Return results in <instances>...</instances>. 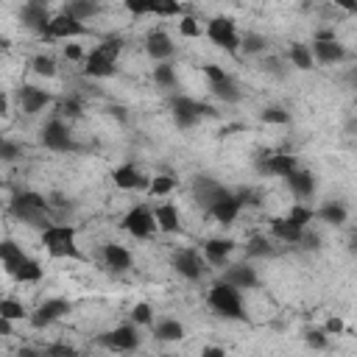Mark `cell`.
<instances>
[{
  "label": "cell",
  "mask_w": 357,
  "mask_h": 357,
  "mask_svg": "<svg viewBox=\"0 0 357 357\" xmlns=\"http://www.w3.org/2000/svg\"><path fill=\"white\" fill-rule=\"evenodd\" d=\"M8 212L28 223V226H36V229H47L53 220H50V204H47V195L42 192H33V190H22V192H14L11 201H8Z\"/></svg>",
  "instance_id": "obj_1"
},
{
  "label": "cell",
  "mask_w": 357,
  "mask_h": 357,
  "mask_svg": "<svg viewBox=\"0 0 357 357\" xmlns=\"http://www.w3.org/2000/svg\"><path fill=\"white\" fill-rule=\"evenodd\" d=\"M42 245L53 259H84L75 229L67 223H50L47 229H42Z\"/></svg>",
  "instance_id": "obj_2"
},
{
  "label": "cell",
  "mask_w": 357,
  "mask_h": 357,
  "mask_svg": "<svg viewBox=\"0 0 357 357\" xmlns=\"http://www.w3.org/2000/svg\"><path fill=\"white\" fill-rule=\"evenodd\" d=\"M206 304H209V310H212L215 315H220V318H229V321H245V318H248V315H245V307H243L240 290H234V287L226 284L223 279H218V282L209 287Z\"/></svg>",
  "instance_id": "obj_3"
},
{
  "label": "cell",
  "mask_w": 357,
  "mask_h": 357,
  "mask_svg": "<svg viewBox=\"0 0 357 357\" xmlns=\"http://www.w3.org/2000/svg\"><path fill=\"white\" fill-rule=\"evenodd\" d=\"M206 36L212 45L223 47L226 53H231V56L240 53V33H237V25L231 17H212L206 22Z\"/></svg>",
  "instance_id": "obj_4"
},
{
  "label": "cell",
  "mask_w": 357,
  "mask_h": 357,
  "mask_svg": "<svg viewBox=\"0 0 357 357\" xmlns=\"http://www.w3.org/2000/svg\"><path fill=\"white\" fill-rule=\"evenodd\" d=\"M39 142L47 148V151H56V153H67V151H75V139H73V131L67 128V123L61 117H50L42 131H39Z\"/></svg>",
  "instance_id": "obj_5"
},
{
  "label": "cell",
  "mask_w": 357,
  "mask_h": 357,
  "mask_svg": "<svg viewBox=\"0 0 357 357\" xmlns=\"http://www.w3.org/2000/svg\"><path fill=\"white\" fill-rule=\"evenodd\" d=\"M201 70H204V75H206L209 89L215 92V98H220L223 103H240L243 92L237 89L234 78H231V75H229V73H226L220 64H204Z\"/></svg>",
  "instance_id": "obj_6"
},
{
  "label": "cell",
  "mask_w": 357,
  "mask_h": 357,
  "mask_svg": "<svg viewBox=\"0 0 357 357\" xmlns=\"http://www.w3.org/2000/svg\"><path fill=\"white\" fill-rule=\"evenodd\" d=\"M120 226H123V231H128L134 240H148V237L156 231L153 209H148L145 204H139V206H131V209L123 215Z\"/></svg>",
  "instance_id": "obj_7"
},
{
  "label": "cell",
  "mask_w": 357,
  "mask_h": 357,
  "mask_svg": "<svg viewBox=\"0 0 357 357\" xmlns=\"http://www.w3.org/2000/svg\"><path fill=\"white\" fill-rule=\"evenodd\" d=\"M170 265L178 276H184L190 282H198L206 273V262L195 248H176L173 257H170Z\"/></svg>",
  "instance_id": "obj_8"
},
{
  "label": "cell",
  "mask_w": 357,
  "mask_h": 357,
  "mask_svg": "<svg viewBox=\"0 0 357 357\" xmlns=\"http://www.w3.org/2000/svg\"><path fill=\"white\" fill-rule=\"evenodd\" d=\"M98 343L106 346V349H112V351H134L139 346V332H137L134 324H120V326L103 332L98 337Z\"/></svg>",
  "instance_id": "obj_9"
},
{
  "label": "cell",
  "mask_w": 357,
  "mask_h": 357,
  "mask_svg": "<svg viewBox=\"0 0 357 357\" xmlns=\"http://www.w3.org/2000/svg\"><path fill=\"white\" fill-rule=\"evenodd\" d=\"M70 310H73V304H70L67 298H47V301H42V304L28 315V321H31L33 329H45V326L56 324L59 318H64Z\"/></svg>",
  "instance_id": "obj_10"
},
{
  "label": "cell",
  "mask_w": 357,
  "mask_h": 357,
  "mask_svg": "<svg viewBox=\"0 0 357 357\" xmlns=\"http://www.w3.org/2000/svg\"><path fill=\"white\" fill-rule=\"evenodd\" d=\"M86 33H92L84 22H78V20H73V17H67V14H53L50 17V22H47V28H45V39H73V36H86Z\"/></svg>",
  "instance_id": "obj_11"
},
{
  "label": "cell",
  "mask_w": 357,
  "mask_h": 357,
  "mask_svg": "<svg viewBox=\"0 0 357 357\" xmlns=\"http://www.w3.org/2000/svg\"><path fill=\"white\" fill-rule=\"evenodd\" d=\"M296 167H298V162H296V156H290V153H259V156H257V170H259L262 176L287 178Z\"/></svg>",
  "instance_id": "obj_12"
},
{
  "label": "cell",
  "mask_w": 357,
  "mask_h": 357,
  "mask_svg": "<svg viewBox=\"0 0 357 357\" xmlns=\"http://www.w3.org/2000/svg\"><path fill=\"white\" fill-rule=\"evenodd\" d=\"M226 195H229V190H226L220 181L209 178V176H198V178L192 181V198H195V204L204 206L206 212H209L212 204H218V201L226 198Z\"/></svg>",
  "instance_id": "obj_13"
},
{
  "label": "cell",
  "mask_w": 357,
  "mask_h": 357,
  "mask_svg": "<svg viewBox=\"0 0 357 357\" xmlns=\"http://www.w3.org/2000/svg\"><path fill=\"white\" fill-rule=\"evenodd\" d=\"M145 53H148L156 64H162V61H167V59L176 53V45H173V39H170V33H167L165 28H151V31L145 33Z\"/></svg>",
  "instance_id": "obj_14"
},
{
  "label": "cell",
  "mask_w": 357,
  "mask_h": 357,
  "mask_svg": "<svg viewBox=\"0 0 357 357\" xmlns=\"http://www.w3.org/2000/svg\"><path fill=\"white\" fill-rule=\"evenodd\" d=\"M50 8H47V3H39V0H31V3H22V8H20V20H22V25L25 28H31L33 33H45V28H47V22H50Z\"/></svg>",
  "instance_id": "obj_15"
},
{
  "label": "cell",
  "mask_w": 357,
  "mask_h": 357,
  "mask_svg": "<svg viewBox=\"0 0 357 357\" xmlns=\"http://www.w3.org/2000/svg\"><path fill=\"white\" fill-rule=\"evenodd\" d=\"M310 53H312V61H321V64H340L349 59L346 45H340L337 39H315Z\"/></svg>",
  "instance_id": "obj_16"
},
{
  "label": "cell",
  "mask_w": 357,
  "mask_h": 357,
  "mask_svg": "<svg viewBox=\"0 0 357 357\" xmlns=\"http://www.w3.org/2000/svg\"><path fill=\"white\" fill-rule=\"evenodd\" d=\"M3 268H6V273H8L11 279H17V282H39L42 273H45L42 265H39L33 257H28V254H20L17 259L6 262Z\"/></svg>",
  "instance_id": "obj_17"
},
{
  "label": "cell",
  "mask_w": 357,
  "mask_h": 357,
  "mask_svg": "<svg viewBox=\"0 0 357 357\" xmlns=\"http://www.w3.org/2000/svg\"><path fill=\"white\" fill-rule=\"evenodd\" d=\"M112 181L120 190H148V178L142 176V170L134 162H123L112 170Z\"/></svg>",
  "instance_id": "obj_18"
},
{
  "label": "cell",
  "mask_w": 357,
  "mask_h": 357,
  "mask_svg": "<svg viewBox=\"0 0 357 357\" xmlns=\"http://www.w3.org/2000/svg\"><path fill=\"white\" fill-rule=\"evenodd\" d=\"M84 75L86 78H112V75H117V61L95 47L92 53L84 56Z\"/></svg>",
  "instance_id": "obj_19"
},
{
  "label": "cell",
  "mask_w": 357,
  "mask_h": 357,
  "mask_svg": "<svg viewBox=\"0 0 357 357\" xmlns=\"http://www.w3.org/2000/svg\"><path fill=\"white\" fill-rule=\"evenodd\" d=\"M223 282L231 284L234 290H254V287H259V276H257V271H254L251 265H245V262L229 265L226 273H223Z\"/></svg>",
  "instance_id": "obj_20"
},
{
  "label": "cell",
  "mask_w": 357,
  "mask_h": 357,
  "mask_svg": "<svg viewBox=\"0 0 357 357\" xmlns=\"http://www.w3.org/2000/svg\"><path fill=\"white\" fill-rule=\"evenodd\" d=\"M20 109L25 112V114H39L45 106H50V100H53V95L47 92V89H39V86H22L20 89Z\"/></svg>",
  "instance_id": "obj_21"
},
{
  "label": "cell",
  "mask_w": 357,
  "mask_h": 357,
  "mask_svg": "<svg viewBox=\"0 0 357 357\" xmlns=\"http://www.w3.org/2000/svg\"><path fill=\"white\" fill-rule=\"evenodd\" d=\"M170 112H173V114H190V117H198V120L218 114L209 103L192 100V98H187V95H170Z\"/></svg>",
  "instance_id": "obj_22"
},
{
  "label": "cell",
  "mask_w": 357,
  "mask_h": 357,
  "mask_svg": "<svg viewBox=\"0 0 357 357\" xmlns=\"http://www.w3.org/2000/svg\"><path fill=\"white\" fill-rule=\"evenodd\" d=\"M240 209H243L240 195H237V192H229L226 198H220L218 204H212V206H209V215H212V218H215L220 226H231V223L237 220Z\"/></svg>",
  "instance_id": "obj_23"
},
{
  "label": "cell",
  "mask_w": 357,
  "mask_h": 357,
  "mask_svg": "<svg viewBox=\"0 0 357 357\" xmlns=\"http://www.w3.org/2000/svg\"><path fill=\"white\" fill-rule=\"evenodd\" d=\"M231 251H234V240H229V237H212V240L204 243V262H209L215 268H223L229 262Z\"/></svg>",
  "instance_id": "obj_24"
},
{
  "label": "cell",
  "mask_w": 357,
  "mask_h": 357,
  "mask_svg": "<svg viewBox=\"0 0 357 357\" xmlns=\"http://www.w3.org/2000/svg\"><path fill=\"white\" fill-rule=\"evenodd\" d=\"M100 254H103V265L109 268V271H117V273H123V271H128L131 268V251L126 248V245H120V243H106L103 248H100Z\"/></svg>",
  "instance_id": "obj_25"
},
{
  "label": "cell",
  "mask_w": 357,
  "mask_h": 357,
  "mask_svg": "<svg viewBox=\"0 0 357 357\" xmlns=\"http://www.w3.org/2000/svg\"><path fill=\"white\" fill-rule=\"evenodd\" d=\"M153 220H156V229L165 234H176L181 229V215L176 204H159L153 209Z\"/></svg>",
  "instance_id": "obj_26"
},
{
  "label": "cell",
  "mask_w": 357,
  "mask_h": 357,
  "mask_svg": "<svg viewBox=\"0 0 357 357\" xmlns=\"http://www.w3.org/2000/svg\"><path fill=\"white\" fill-rule=\"evenodd\" d=\"M284 181H287V187L293 190L296 198H310L315 192V176L310 170H304V167H296Z\"/></svg>",
  "instance_id": "obj_27"
},
{
  "label": "cell",
  "mask_w": 357,
  "mask_h": 357,
  "mask_svg": "<svg viewBox=\"0 0 357 357\" xmlns=\"http://www.w3.org/2000/svg\"><path fill=\"white\" fill-rule=\"evenodd\" d=\"M153 335H156V340H162V343L181 340V337H184V324L176 321V318H162V321H156Z\"/></svg>",
  "instance_id": "obj_28"
},
{
  "label": "cell",
  "mask_w": 357,
  "mask_h": 357,
  "mask_svg": "<svg viewBox=\"0 0 357 357\" xmlns=\"http://www.w3.org/2000/svg\"><path fill=\"white\" fill-rule=\"evenodd\" d=\"M271 234H273L276 240L287 243V245H296V243L301 240V229H296L287 218H273V220H271Z\"/></svg>",
  "instance_id": "obj_29"
},
{
  "label": "cell",
  "mask_w": 357,
  "mask_h": 357,
  "mask_svg": "<svg viewBox=\"0 0 357 357\" xmlns=\"http://www.w3.org/2000/svg\"><path fill=\"white\" fill-rule=\"evenodd\" d=\"M61 14H67V17L78 20V22H86L89 17L98 14V3H92V0H70V3H64Z\"/></svg>",
  "instance_id": "obj_30"
},
{
  "label": "cell",
  "mask_w": 357,
  "mask_h": 357,
  "mask_svg": "<svg viewBox=\"0 0 357 357\" xmlns=\"http://www.w3.org/2000/svg\"><path fill=\"white\" fill-rule=\"evenodd\" d=\"M287 61L296 67V70H312V53H310V45H301V42H293L290 50H287Z\"/></svg>",
  "instance_id": "obj_31"
},
{
  "label": "cell",
  "mask_w": 357,
  "mask_h": 357,
  "mask_svg": "<svg viewBox=\"0 0 357 357\" xmlns=\"http://www.w3.org/2000/svg\"><path fill=\"white\" fill-rule=\"evenodd\" d=\"M315 218H321L329 226H343L349 220V209L343 204H324L321 209H315Z\"/></svg>",
  "instance_id": "obj_32"
},
{
  "label": "cell",
  "mask_w": 357,
  "mask_h": 357,
  "mask_svg": "<svg viewBox=\"0 0 357 357\" xmlns=\"http://www.w3.org/2000/svg\"><path fill=\"white\" fill-rule=\"evenodd\" d=\"M190 11V6L176 3V0H151V14L156 17H184Z\"/></svg>",
  "instance_id": "obj_33"
},
{
  "label": "cell",
  "mask_w": 357,
  "mask_h": 357,
  "mask_svg": "<svg viewBox=\"0 0 357 357\" xmlns=\"http://www.w3.org/2000/svg\"><path fill=\"white\" fill-rule=\"evenodd\" d=\"M284 218H287L296 229H301V231H304V229L315 220V209H310V206H304V204H293V206H290V212H287Z\"/></svg>",
  "instance_id": "obj_34"
},
{
  "label": "cell",
  "mask_w": 357,
  "mask_h": 357,
  "mask_svg": "<svg viewBox=\"0 0 357 357\" xmlns=\"http://www.w3.org/2000/svg\"><path fill=\"white\" fill-rule=\"evenodd\" d=\"M0 318H6V321H22V318H28V310H25V304L22 301H17V298H0Z\"/></svg>",
  "instance_id": "obj_35"
},
{
  "label": "cell",
  "mask_w": 357,
  "mask_h": 357,
  "mask_svg": "<svg viewBox=\"0 0 357 357\" xmlns=\"http://www.w3.org/2000/svg\"><path fill=\"white\" fill-rule=\"evenodd\" d=\"M273 254H276V251H273L271 240L262 237V234H254V237L245 243V257H273Z\"/></svg>",
  "instance_id": "obj_36"
},
{
  "label": "cell",
  "mask_w": 357,
  "mask_h": 357,
  "mask_svg": "<svg viewBox=\"0 0 357 357\" xmlns=\"http://www.w3.org/2000/svg\"><path fill=\"white\" fill-rule=\"evenodd\" d=\"M265 47H268V39L262 33H257V31H245V36H240V50H245L248 56L262 53Z\"/></svg>",
  "instance_id": "obj_37"
},
{
  "label": "cell",
  "mask_w": 357,
  "mask_h": 357,
  "mask_svg": "<svg viewBox=\"0 0 357 357\" xmlns=\"http://www.w3.org/2000/svg\"><path fill=\"white\" fill-rule=\"evenodd\" d=\"M259 120L262 123H271V126H287L290 123V112L282 109V106H265L259 112Z\"/></svg>",
  "instance_id": "obj_38"
},
{
  "label": "cell",
  "mask_w": 357,
  "mask_h": 357,
  "mask_svg": "<svg viewBox=\"0 0 357 357\" xmlns=\"http://www.w3.org/2000/svg\"><path fill=\"white\" fill-rule=\"evenodd\" d=\"M31 67H33L36 75H45V78H53V75H56V59L47 56V53L33 56V59H31Z\"/></svg>",
  "instance_id": "obj_39"
},
{
  "label": "cell",
  "mask_w": 357,
  "mask_h": 357,
  "mask_svg": "<svg viewBox=\"0 0 357 357\" xmlns=\"http://www.w3.org/2000/svg\"><path fill=\"white\" fill-rule=\"evenodd\" d=\"M153 81H156L159 86H165V89L176 86V70H173V64H170V61L156 64V67H153Z\"/></svg>",
  "instance_id": "obj_40"
},
{
  "label": "cell",
  "mask_w": 357,
  "mask_h": 357,
  "mask_svg": "<svg viewBox=\"0 0 357 357\" xmlns=\"http://www.w3.org/2000/svg\"><path fill=\"white\" fill-rule=\"evenodd\" d=\"M131 324H134V326H151V324H153V310H151L148 301L134 304V310H131Z\"/></svg>",
  "instance_id": "obj_41"
},
{
  "label": "cell",
  "mask_w": 357,
  "mask_h": 357,
  "mask_svg": "<svg viewBox=\"0 0 357 357\" xmlns=\"http://www.w3.org/2000/svg\"><path fill=\"white\" fill-rule=\"evenodd\" d=\"M81 112H84L81 98H67V100H61V103H59V114H56V117L75 120V117H81Z\"/></svg>",
  "instance_id": "obj_42"
},
{
  "label": "cell",
  "mask_w": 357,
  "mask_h": 357,
  "mask_svg": "<svg viewBox=\"0 0 357 357\" xmlns=\"http://www.w3.org/2000/svg\"><path fill=\"white\" fill-rule=\"evenodd\" d=\"M173 187H176L173 176H156V178L148 181V192L151 195H167V192H173Z\"/></svg>",
  "instance_id": "obj_43"
},
{
  "label": "cell",
  "mask_w": 357,
  "mask_h": 357,
  "mask_svg": "<svg viewBox=\"0 0 357 357\" xmlns=\"http://www.w3.org/2000/svg\"><path fill=\"white\" fill-rule=\"evenodd\" d=\"M304 343L312 349V351H324L329 346V335L324 329H307L304 332Z\"/></svg>",
  "instance_id": "obj_44"
},
{
  "label": "cell",
  "mask_w": 357,
  "mask_h": 357,
  "mask_svg": "<svg viewBox=\"0 0 357 357\" xmlns=\"http://www.w3.org/2000/svg\"><path fill=\"white\" fill-rule=\"evenodd\" d=\"M178 33L187 36V39H198V36H201V22H198L195 17H190V14H184V17L178 20Z\"/></svg>",
  "instance_id": "obj_45"
},
{
  "label": "cell",
  "mask_w": 357,
  "mask_h": 357,
  "mask_svg": "<svg viewBox=\"0 0 357 357\" xmlns=\"http://www.w3.org/2000/svg\"><path fill=\"white\" fill-rule=\"evenodd\" d=\"M42 357H78V351L70 343H47L42 349Z\"/></svg>",
  "instance_id": "obj_46"
},
{
  "label": "cell",
  "mask_w": 357,
  "mask_h": 357,
  "mask_svg": "<svg viewBox=\"0 0 357 357\" xmlns=\"http://www.w3.org/2000/svg\"><path fill=\"white\" fill-rule=\"evenodd\" d=\"M22 156V145L14 139H0V162H14Z\"/></svg>",
  "instance_id": "obj_47"
},
{
  "label": "cell",
  "mask_w": 357,
  "mask_h": 357,
  "mask_svg": "<svg viewBox=\"0 0 357 357\" xmlns=\"http://www.w3.org/2000/svg\"><path fill=\"white\" fill-rule=\"evenodd\" d=\"M20 254H25V251H22V245L17 240H0V262L3 265L11 262V259H17Z\"/></svg>",
  "instance_id": "obj_48"
},
{
  "label": "cell",
  "mask_w": 357,
  "mask_h": 357,
  "mask_svg": "<svg viewBox=\"0 0 357 357\" xmlns=\"http://www.w3.org/2000/svg\"><path fill=\"white\" fill-rule=\"evenodd\" d=\"M98 50L117 61V56H120V50H123V39H120V36H106V39L98 45Z\"/></svg>",
  "instance_id": "obj_49"
},
{
  "label": "cell",
  "mask_w": 357,
  "mask_h": 357,
  "mask_svg": "<svg viewBox=\"0 0 357 357\" xmlns=\"http://www.w3.org/2000/svg\"><path fill=\"white\" fill-rule=\"evenodd\" d=\"M296 245H301V248H307V251H315V248H321V234L304 229V231H301V240H298Z\"/></svg>",
  "instance_id": "obj_50"
},
{
  "label": "cell",
  "mask_w": 357,
  "mask_h": 357,
  "mask_svg": "<svg viewBox=\"0 0 357 357\" xmlns=\"http://www.w3.org/2000/svg\"><path fill=\"white\" fill-rule=\"evenodd\" d=\"M126 11H131L134 17L151 14V0H126Z\"/></svg>",
  "instance_id": "obj_51"
},
{
  "label": "cell",
  "mask_w": 357,
  "mask_h": 357,
  "mask_svg": "<svg viewBox=\"0 0 357 357\" xmlns=\"http://www.w3.org/2000/svg\"><path fill=\"white\" fill-rule=\"evenodd\" d=\"M324 332H326V335H343V332H346V324H343V318H337V315L326 318V324H324Z\"/></svg>",
  "instance_id": "obj_52"
},
{
  "label": "cell",
  "mask_w": 357,
  "mask_h": 357,
  "mask_svg": "<svg viewBox=\"0 0 357 357\" xmlns=\"http://www.w3.org/2000/svg\"><path fill=\"white\" fill-rule=\"evenodd\" d=\"M84 56H86V53H84L81 45H75V42H67V45H64V59H67V61H81Z\"/></svg>",
  "instance_id": "obj_53"
},
{
  "label": "cell",
  "mask_w": 357,
  "mask_h": 357,
  "mask_svg": "<svg viewBox=\"0 0 357 357\" xmlns=\"http://www.w3.org/2000/svg\"><path fill=\"white\" fill-rule=\"evenodd\" d=\"M201 357H229L223 346H204L201 349Z\"/></svg>",
  "instance_id": "obj_54"
},
{
  "label": "cell",
  "mask_w": 357,
  "mask_h": 357,
  "mask_svg": "<svg viewBox=\"0 0 357 357\" xmlns=\"http://www.w3.org/2000/svg\"><path fill=\"white\" fill-rule=\"evenodd\" d=\"M17 357H42V349H33V346H22V349H17Z\"/></svg>",
  "instance_id": "obj_55"
},
{
  "label": "cell",
  "mask_w": 357,
  "mask_h": 357,
  "mask_svg": "<svg viewBox=\"0 0 357 357\" xmlns=\"http://www.w3.org/2000/svg\"><path fill=\"white\" fill-rule=\"evenodd\" d=\"M265 70H271V73H273V75H282V61H279V59H273V56H271V59H268V61H265Z\"/></svg>",
  "instance_id": "obj_56"
},
{
  "label": "cell",
  "mask_w": 357,
  "mask_h": 357,
  "mask_svg": "<svg viewBox=\"0 0 357 357\" xmlns=\"http://www.w3.org/2000/svg\"><path fill=\"white\" fill-rule=\"evenodd\" d=\"M8 335H14V324L6 321V318H0V337H8Z\"/></svg>",
  "instance_id": "obj_57"
},
{
  "label": "cell",
  "mask_w": 357,
  "mask_h": 357,
  "mask_svg": "<svg viewBox=\"0 0 357 357\" xmlns=\"http://www.w3.org/2000/svg\"><path fill=\"white\" fill-rule=\"evenodd\" d=\"M315 39H337V36H335V28H321L315 33Z\"/></svg>",
  "instance_id": "obj_58"
},
{
  "label": "cell",
  "mask_w": 357,
  "mask_h": 357,
  "mask_svg": "<svg viewBox=\"0 0 357 357\" xmlns=\"http://www.w3.org/2000/svg\"><path fill=\"white\" fill-rule=\"evenodd\" d=\"M6 114H8V95L0 92V117H6Z\"/></svg>",
  "instance_id": "obj_59"
},
{
  "label": "cell",
  "mask_w": 357,
  "mask_h": 357,
  "mask_svg": "<svg viewBox=\"0 0 357 357\" xmlns=\"http://www.w3.org/2000/svg\"><path fill=\"white\" fill-rule=\"evenodd\" d=\"M112 114H114L120 123H126V109H123V106H112Z\"/></svg>",
  "instance_id": "obj_60"
},
{
  "label": "cell",
  "mask_w": 357,
  "mask_h": 357,
  "mask_svg": "<svg viewBox=\"0 0 357 357\" xmlns=\"http://www.w3.org/2000/svg\"><path fill=\"white\" fill-rule=\"evenodd\" d=\"M8 45V39H0V47H6Z\"/></svg>",
  "instance_id": "obj_61"
},
{
  "label": "cell",
  "mask_w": 357,
  "mask_h": 357,
  "mask_svg": "<svg viewBox=\"0 0 357 357\" xmlns=\"http://www.w3.org/2000/svg\"><path fill=\"white\" fill-rule=\"evenodd\" d=\"M0 187H3V178H0Z\"/></svg>",
  "instance_id": "obj_62"
}]
</instances>
